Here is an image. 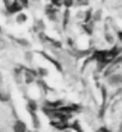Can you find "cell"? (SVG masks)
<instances>
[{"mask_svg": "<svg viewBox=\"0 0 122 132\" xmlns=\"http://www.w3.org/2000/svg\"><path fill=\"white\" fill-rule=\"evenodd\" d=\"M70 130H74V131H83V127L80 126V122L78 120H74L73 122H71Z\"/></svg>", "mask_w": 122, "mask_h": 132, "instance_id": "d6986e66", "label": "cell"}, {"mask_svg": "<svg viewBox=\"0 0 122 132\" xmlns=\"http://www.w3.org/2000/svg\"><path fill=\"white\" fill-rule=\"evenodd\" d=\"M50 3L54 5V6H56V7H61V6H63V0H50Z\"/></svg>", "mask_w": 122, "mask_h": 132, "instance_id": "7402d4cb", "label": "cell"}, {"mask_svg": "<svg viewBox=\"0 0 122 132\" xmlns=\"http://www.w3.org/2000/svg\"><path fill=\"white\" fill-rule=\"evenodd\" d=\"M92 17H93V10L92 9H87V10H85V12H84V21L83 22H90L92 21Z\"/></svg>", "mask_w": 122, "mask_h": 132, "instance_id": "e0dca14e", "label": "cell"}, {"mask_svg": "<svg viewBox=\"0 0 122 132\" xmlns=\"http://www.w3.org/2000/svg\"><path fill=\"white\" fill-rule=\"evenodd\" d=\"M36 70L39 72V78H45V77L49 76V70L43 67V66H39Z\"/></svg>", "mask_w": 122, "mask_h": 132, "instance_id": "2e32d148", "label": "cell"}, {"mask_svg": "<svg viewBox=\"0 0 122 132\" xmlns=\"http://www.w3.org/2000/svg\"><path fill=\"white\" fill-rule=\"evenodd\" d=\"M24 59H25V61H26V63L31 64L32 60H34V53L30 52V51H26V52L24 53Z\"/></svg>", "mask_w": 122, "mask_h": 132, "instance_id": "ffe728a7", "label": "cell"}, {"mask_svg": "<svg viewBox=\"0 0 122 132\" xmlns=\"http://www.w3.org/2000/svg\"><path fill=\"white\" fill-rule=\"evenodd\" d=\"M12 40H13L14 42H17L18 45L21 46V47H25V48H28V47H30V42L28 41V40H25V38L23 37H12Z\"/></svg>", "mask_w": 122, "mask_h": 132, "instance_id": "9a60e30c", "label": "cell"}, {"mask_svg": "<svg viewBox=\"0 0 122 132\" xmlns=\"http://www.w3.org/2000/svg\"><path fill=\"white\" fill-rule=\"evenodd\" d=\"M70 9H66V10L63 11V14H62V29L65 30V29L67 28V25H68V22H70Z\"/></svg>", "mask_w": 122, "mask_h": 132, "instance_id": "4fadbf2b", "label": "cell"}, {"mask_svg": "<svg viewBox=\"0 0 122 132\" xmlns=\"http://www.w3.org/2000/svg\"><path fill=\"white\" fill-rule=\"evenodd\" d=\"M95 23L96 22L95 21H90V22H83V30H84V32L87 35V36H91V35L93 34V31H95Z\"/></svg>", "mask_w": 122, "mask_h": 132, "instance_id": "8992f818", "label": "cell"}, {"mask_svg": "<svg viewBox=\"0 0 122 132\" xmlns=\"http://www.w3.org/2000/svg\"><path fill=\"white\" fill-rule=\"evenodd\" d=\"M30 1H32V3H40V0H30Z\"/></svg>", "mask_w": 122, "mask_h": 132, "instance_id": "484cf974", "label": "cell"}, {"mask_svg": "<svg viewBox=\"0 0 122 132\" xmlns=\"http://www.w3.org/2000/svg\"><path fill=\"white\" fill-rule=\"evenodd\" d=\"M105 28H104V41L108 43V45H114L115 43V37L116 36H114V34H112L110 30L108 29V25L105 24L104 25Z\"/></svg>", "mask_w": 122, "mask_h": 132, "instance_id": "ba28073f", "label": "cell"}, {"mask_svg": "<svg viewBox=\"0 0 122 132\" xmlns=\"http://www.w3.org/2000/svg\"><path fill=\"white\" fill-rule=\"evenodd\" d=\"M116 37L119 38L120 42H122V30H117L116 31Z\"/></svg>", "mask_w": 122, "mask_h": 132, "instance_id": "cb8c5ba5", "label": "cell"}, {"mask_svg": "<svg viewBox=\"0 0 122 132\" xmlns=\"http://www.w3.org/2000/svg\"><path fill=\"white\" fill-rule=\"evenodd\" d=\"M26 109H28V112H37L39 111V103H37V101L34 100V98H28Z\"/></svg>", "mask_w": 122, "mask_h": 132, "instance_id": "8fae6325", "label": "cell"}, {"mask_svg": "<svg viewBox=\"0 0 122 132\" xmlns=\"http://www.w3.org/2000/svg\"><path fill=\"white\" fill-rule=\"evenodd\" d=\"M90 5V0H76V3H74V6L76 7H86Z\"/></svg>", "mask_w": 122, "mask_h": 132, "instance_id": "ac0fdd59", "label": "cell"}, {"mask_svg": "<svg viewBox=\"0 0 122 132\" xmlns=\"http://www.w3.org/2000/svg\"><path fill=\"white\" fill-rule=\"evenodd\" d=\"M40 54H42V56H43L45 60H48L50 64H53V65H54V67H55V69L58 70L60 73L63 72V67H62V65H61V63H60L59 60H56V59H54V58H52V56L49 55V54H47L45 52H40Z\"/></svg>", "mask_w": 122, "mask_h": 132, "instance_id": "277c9868", "label": "cell"}, {"mask_svg": "<svg viewBox=\"0 0 122 132\" xmlns=\"http://www.w3.org/2000/svg\"><path fill=\"white\" fill-rule=\"evenodd\" d=\"M108 84L110 87H120L122 85V75L120 73H111L108 76Z\"/></svg>", "mask_w": 122, "mask_h": 132, "instance_id": "3957f363", "label": "cell"}, {"mask_svg": "<svg viewBox=\"0 0 122 132\" xmlns=\"http://www.w3.org/2000/svg\"><path fill=\"white\" fill-rule=\"evenodd\" d=\"M6 9H7L8 14H17V13H19V12H22V10H23L24 7H23V5H22L18 0H12L6 6Z\"/></svg>", "mask_w": 122, "mask_h": 132, "instance_id": "7a4b0ae2", "label": "cell"}, {"mask_svg": "<svg viewBox=\"0 0 122 132\" xmlns=\"http://www.w3.org/2000/svg\"><path fill=\"white\" fill-rule=\"evenodd\" d=\"M18 1L23 5L24 9H29V6H30V0H18Z\"/></svg>", "mask_w": 122, "mask_h": 132, "instance_id": "603a6c76", "label": "cell"}, {"mask_svg": "<svg viewBox=\"0 0 122 132\" xmlns=\"http://www.w3.org/2000/svg\"><path fill=\"white\" fill-rule=\"evenodd\" d=\"M65 101L63 100H44L43 101V106L48 108H59L61 106H63Z\"/></svg>", "mask_w": 122, "mask_h": 132, "instance_id": "5b68a950", "label": "cell"}, {"mask_svg": "<svg viewBox=\"0 0 122 132\" xmlns=\"http://www.w3.org/2000/svg\"><path fill=\"white\" fill-rule=\"evenodd\" d=\"M98 131H109V129L108 127H107V126H102V127H99V129H98Z\"/></svg>", "mask_w": 122, "mask_h": 132, "instance_id": "d4e9b609", "label": "cell"}, {"mask_svg": "<svg viewBox=\"0 0 122 132\" xmlns=\"http://www.w3.org/2000/svg\"><path fill=\"white\" fill-rule=\"evenodd\" d=\"M103 18V10L102 9H97V10H93V17H92V21H95L96 23L102 21Z\"/></svg>", "mask_w": 122, "mask_h": 132, "instance_id": "5bb4252c", "label": "cell"}, {"mask_svg": "<svg viewBox=\"0 0 122 132\" xmlns=\"http://www.w3.org/2000/svg\"><path fill=\"white\" fill-rule=\"evenodd\" d=\"M12 130H13L14 132H25L26 130H28V126H26V124H25L23 120H19V119H17V120L13 122Z\"/></svg>", "mask_w": 122, "mask_h": 132, "instance_id": "52a82bcc", "label": "cell"}, {"mask_svg": "<svg viewBox=\"0 0 122 132\" xmlns=\"http://www.w3.org/2000/svg\"><path fill=\"white\" fill-rule=\"evenodd\" d=\"M58 12H59V7L54 6L52 3L47 4L44 6V13L50 22H56L58 21Z\"/></svg>", "mask_w": 122, "mask_h": 132, "instance_id": "6da1fadb", "label": "cell"}, {"mask_svg": "<svg viewBox=\"0 0 122 132\" xmlns=\"http://www.w3.org/2000/svg\"><path fill=\"white\" fill-rule=\"evenodd\" d=\"M29 115H30V119H31L32 126H34L35 129H40V127H41V121H40L37 112H29Z\"/></svg>", "mask_w": 122, "mask_h": 132, "instance_id": "30bf717a", "label": "cell"}, {"mask_svg": "<svg viewBox=\"0 0 122 132\" xmlns=\"http://www.w3.org/2000/svg\"><path fill=\"white\" fill-rule=\"evenodd\" d=\"M74 3L76 0H63V6L66 9H71L72 6H74Z\"/></svg>", "mask_w": 122, "mask_h": 132, "instance_id": "44dd1931", "label": "cell"}, {"mask_svg": "<svg viewBox=\"0 0 122 132\" xmlns=\"http://www.w3.org/2000/svg\"><path fill=\"white\" fill-rule=\"evenodd\" d=\"M32 30L37 34V32L40 31H44L45 30V24H44V22H43V19H36L35 21V24L32 25Z\"/></svg>", "mask_w": 122, "mask_h": 132, "instance_id": "9c48e42d", "label": "cell"}, {"mask_svg": "<svg viewBox=\"0 0 122 132\" xmlns=\"http://www.w3.org/2000/svg\"><path fill=\"white\" fill-rule=\"evenodd\" d=\"M14 21H16V23L19 25H23L26 23V21H28V14L24 13V12H19V13L16 14V17H14Z\"/></svg>", "mask_w": 122, "mask_h": 132, "instance_id": "7c38bea8", "label": "cell"}]
</instances>
